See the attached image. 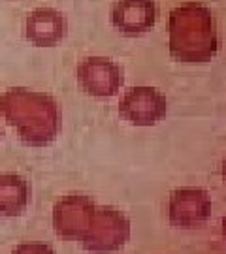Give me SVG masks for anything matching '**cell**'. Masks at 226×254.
Listing matches in <instances>:
<instances>
[{"instance_id":"obj_1","label":"cell","mask_w":226,"mask_h":254,"mask_svg":"<svg viewBox=\"0 0 226 254\" xmlns=\"http://www.w3.org/2000/svg\"><path fill=\"white\" fill-rule=\"evenodd\" d=\"M168 49L177 63H209L219 51V30L213 11L200 2H185L170 11Z\"/></svg>"},{"instance_id":"obj_2","label":"cell","mask_w":226,"mask_h":254,"mask_svg":"<svg viewBox=\"0 0 226 254\" xmlns=\"http://www.w3.org/2000/svg\"><path fill=\"white\" fill-rule=\"evenodd\" d=\"M19 115L25 119V130L30 143H47L57 132V108L44 94L36 92H13Z\"/></svg>"},{"instance_id":"obj_3","label":"cell","mask_w":226,"mask_h":254,"mask_svg":"<svg viewBox=\"0 0 226 254\" xmlns=\"http://www.w3.org/2000/svg\"><path fill=\"white\" fill-rule=\"evenodd\" d=\"M121 117L132 127H154L168 113V100L154 87H132L119 102Z\"/></svg>"},{"instance_id":"obj_4","label":"cell","mask_w":226,"mask_h":254,"mask_svg":"<svg viewBox=\"0 0 226 254\" xmlns=\"http://www.w3.org/2000/svg\"><path fill=\"white\" fill-rule=\"evenodd\" d=\"M211 215V198L204 189L185 187L170 194L168 217L177 230H196L208 222Z\"/></svg>"},{"instance_id":"obj_5","label":"cell","mask_w":226,"mask_h":254,"mask_svg":"<svg viewBox=\"0 0 226 254\" xmlns=\"http://www.w3.org/2000/svg\"><path fill=\"white\" fill-rule=\"evenodd\" d=\"M77 83L90 96L111 98L123 87V70L115 61L106 57H89L77 64Z\"/></svg>"},{"instance_id":"obj_6","label":"cell","mask_w":226,"mask_h":254,"mask_svg":"<svg viewBox=\"0 0 226 254\" xmlns=\"http://www.w3.org/2000/svg\"><path fill=\"white\" fill-rule=\"evenodd\" d=\"M111 25L125 36H142L158 19L156 0H115L109 11Z\"/></svg>"},{"instance_id":"obj_7","label":"cell","mask_w":226,"mask_h":254,"mask_svg":"<svg viewBox=\"0 0 226 254\" xmlns=\"http://www.w3.org/2000/svg\"><path fill=\"white\" fill-rule=\"evenodd\" d=\"M68 32L66 17L55 8H38L25 19V38L36 47L61 44Z\"/></svg>"},{"instance_id":"obj_8","label":"cell","mask_w":226,"mask_h":254,"mask_svg":"<svg viewBox=\"0 0 226 254\" xmlns=\"http://www.w3.org/2000/svg\"><path fill=\"white\" fill-rule=\"evenodd\" d=\"M30 192L27 181L15 173L0 175V215H21L28 203Z\"/></svg>"},{"instance_id":"obj_9","label":"cell","mask_w":226,"mask_h":254,"mask_svg":"<svg viewBox=\"0 0 226 254\" xmlns=\"http://www.w3.org/2000/svg\"><path fill=\"white\" fill-rule=\"evenodd\" d=\"M13 254H53V253H51L49 247H44V245H25Z\"/></svg>"},{"instance_id":"obj_10","label":"cell","mask_w":226,"mask_h":254,"mask_svg":"<svg viewBox=\"0 0 226 254\" xmlns=\"http://www.w3.org/2000/svg\"><path fill=\"white\" fill-rule=\"evenodd\" d=\"M223 237H225V241H226V217L223 218Z\"/></svg>"},{"instance_id":"obj_11","label":"cell","mask_w":226,"mask_h":254,"mask_svg":"<svg viewBox=\"0 0 226 254\" xmlns=\"http://www.w3.org/2000/svg\"><path fill=\"white\" fill-rule=\"evenodd\" d=\"M223 179H225V183H226V158H225V162H223Z\"/></svg>"}]
</instances>
